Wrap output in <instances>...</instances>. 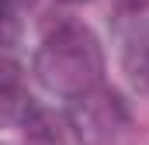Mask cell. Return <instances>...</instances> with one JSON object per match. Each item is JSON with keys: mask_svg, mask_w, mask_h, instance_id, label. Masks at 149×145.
Wrapping results in <instances>:
<instances>
[{"mask_svg": "<svg viewBox=\"0 0 149 145\" xmlns=\"http://www.w3.org/2000/svg\"><path fill=\"white\" fill-rule=\"evenodd\" d=\"M35 76L38 83L59 97H83L101 86L104 76V55L90 28L66 21L42 41L35 55Z\"/></svg>", "mask_w": 149, "mask_h": 145, "instance_id": "6da1fadb", "label": "cell"}, {"mask_svg": "<svg viewBox=\"0 0 149 145\" xmlns=\"http://www.w3.org/2000/svg\"><path fill=\"white\" fill-rule=\"evenodd\" d=\"M70 124L83 145H111L128 124V107L114 90H90L70 104Z\"/></svg>", "mask_w": 149, "mask_h": 145, "instance_id": "7a4b0ae2", "label": "cell"}, {"mask_svg": "<svg viewBox=\"0 0 149 145\" xmlns=\"http://www.w3.org/2000/svg\"><path fill=\"white\" fill-rule=\"evenodd\" d=\"M24 135L35 145H63V128H59V117L52 110L38 107L28 100L24 107Z\"/></svg>", "mask_w": 149, "mask_h": 145, "instance_id": "3957f363", "label": "cell"}, {"mask_svg": "<svg viewBox=\"0 0 149 145\" xmlns=\"http://www.w3.org/2000/svg\"><path fill=\"white\" fill-rule=\"evenodd\" d=\"M17 17H21V0H7V3H3V21H7V45H14V38H17Z\"/></svg>", "mask_w": 149, "mask_h": 145, "instance_id": "277c9868", "label": "cell"}, {"mask_svg": "<svg viewBox=\"0 0 149 145\" xmlns=\"http://www.w3.org/2000/svg\"><path fill=\"white\" fill-rule=\"evenodd\" d=\"M66 3H80V0H66Z\"/></svg>", "mask_w": 149, "mask_h": 145, "instance_id": "5b68a950", "label": "cell"}]
</instances>
